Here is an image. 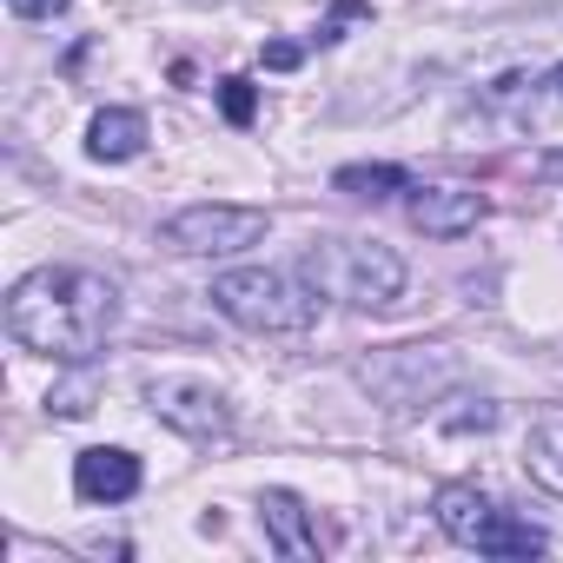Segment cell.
Masks as SVG:
<instances>
[{"label":"cell","instance_id":"4fadbf2b","mask_svg":"<svg viewBox=\"0 0 563 563\" xmlns=\"http://www.w3.org/2000/svg\"><path fill=\"white\" fill-rule=\"evenodd\" d=\"M332 186L339 192H358V199H385V192H411V173L405 166H339Z\"/></svg>","mask_w":563,"mask_h":563},{"label":"cell","instance_id":"52a82bcc","mask_svg":"<svg viewBox=\"0 0 563 563\" xmlns=\"http://www.w3.org/2000/svg\"><path fill=\"white\" fill-rule=\"evenodd\" d=\"M146 405H153L159 424H173L192 444H225L232 438V405L206 378H179V372L173 378H146Z\"/></svg>","mask_w":563,"mask_h":563},{"label":"cell","instance_id":"5bb4252c","mask_svg":"<svg viewBox=\"0 0 563 563\" xmlns=\"http://www.w3.org/2000/svg\"><path fill=\"white\" fill-rule=\"evenodd\" d=\"M47 411H60V418H87V411H93V365H74V378L47 391Z\"/></svg>","mask_w":563,"mask_h":563},{"label":"cell","instance_id":"7c38bea8","mask_svg":"<svg viewBox=\"0 0 563 563\" xmlns=\"http://www.w3.org/2000/svg\"><path fill=\"white\" fill-rule=\"evenodd\" d=\"M523 464H530V477H537L543 490H556V497H563V418H543V424L530 431Z\"/></svg>","mask_w":563,"mask_h":563},{"label":"cell","instance_id":"8992f818","mask_svg":"<svg viewBox=\"0 0 563 563\" xmlns=\"http://www.w3.org/2000/svg\"><path fill=\"white\" fill-rule=\"evenodd\" d=\"M272 232V212L265 206H186L159 225V245L166 252H186V258H232V252H252L258 239Z\"/></svg>","mask_w":563,"mask_h":563},{"label":"cell","instance_id":"6da1fadb","mask_svg":"<svg viewBox=\"0 0 563 563\" xmlns=\"http://www.w3.org/2000/svg\"><path fill=\"white\" fill-rule=\"evenodd\" d=\"M120 325V286L87 265H41L8 292V332L14 345L54 358V365H93V352Z\"/></svg>","mask_w":563,"mask_h":563},{"label":"cell","instance_id":"7a4b0ae2","mask_svg":"<svg viewBox=\"0 0 563 563\" xmlns=\"http://www.w3.org/2000/svg\"><path fill=\"white\" fill-rule=\"evenodd\" d=\"M239 332H265V339H286V332H312L325 292L312 286L306 272H278V265H232L212 272V292H206Z\"/></svg>","mask_w":563,"mask_h":563},{"label":"cell","instance_id":"ba28073f","mask_svg":"<svg viewBox=\"0 0 563 563\" xmlns=\"http://www.w3.org/2000/svg\"><path fill=\"white\" fill-rule=\"evenodd\" d=\"M405 212H411V225H418L424 239H464V232H477V225H484L490 199H484V192H471V186H418V179H411Z\"/></svg>","mask_w":563,"mask_h":563},{"label":"cell","instance_id":"ffe728a7","mask_svg":"<svg viewBox=\"0 0 563 563\" xmlns=\"http://www.w3.org/2000/svg\"><path fill=\"white\" fill-rule=\"evenodd\" d=\"M543 87H550V93L563 100V67H550V80H543Z\"/></svg>","mask_w":563,"mask_h":563},{"label":"cell","instance_id":"277c9868","mask_svg":"<svg viewBox=\"0 0 563 563\" xmlns=\"http://www.w3.org/2000/svg\"><path fill=\"white\" fill-rule=\"evenodd\" d=\"M431 517H438V530H444L451 543H464V550H477V556H543V550H550V537H543L530 517L504 510V504H497L490 490H477V484H438Z\"/></svg>","mask_w":563,"mask_h":563},{"label":"cell","instance_id":"e0dca14e","mask_svg":"<svg viewBox=\"0 0 563 563\" xmlns=\"http://www.w3.org/2000/svg\"><path fill=\"white\" fill-rule=\"evenodd\" d=\"M8 8L21 21H54V14H67V0H8Z\"/></svg>","mask_w":563,"mask_h":563},{"label":"cell","instance_id":"30bf717a","mask_svg":"<svg viewBox=\"0 0 563 563\" xmlns=\"http://www.w3.org/2000/svg\"><path fill=\"white\" fill-rule=\"evenodd\" d=\"M258 523H265V543H272L278 556H292V563L319 556V523H312V510H306L292 490H265V497H258Z\"/></svg>","mask_w":563,"mask_h":563},{"label":"cell","instance_id":"ac0fdd59","mask_svg":"<svg viewBox=\"0 0 563 563\" xmlns=\"http://www.w3.org/2000/svg\"><path fill=\"white\" fill-rule=\"evenodd\" d=\"M265 67H299V47H265Z\"/></svg>","mask_w":563,"mask_h":563},{"label":"cell","instance_id":"3957f363","mask_svg":"<svg viewBox=\"0 0 563 563\" xmlns=\"http://www.w3.org/2000/svg\"><path fill=\"white\" fill-rule=\"evenodd\" d=\"M299 272L312 278L325 299H345V306H358V312H391V306L405 299V278H411L391 245H378V239H345V232L312 239L306 258H299Z\"/></svg>","mask_w":563,"mask_h":563},{"label":"cell","instance_id":"2e32d148","mask_svg":"<svg viewBox=\"0 0 563 563\" xmlns=\"http://www.w3.org/2000/svg\"><path fill=\"white\" fill-rule=\"evenodd\" d=\"M365 14H372L365 0H339V8H332V21H325L312 41H319V47H332V41H345V27H352V21H365Z\"/></svg>","mask_w":563,"mask_h":563},{"label":"cell","instance_id":"5b68a950","mask_svg":"<svg viewBox=\"0 0 563 563\" xmlns=\"http://www.w3.org/2000/svg\"><path fill=\"white\" fill-rule=\"evenodd\" d=\"M457 352L451 345H385L358 365V385L385 405V411H431L451 385H457Z\"/></svg>","mask_w":563,"mask_h":563},{"label":"cell","instance_id":"8fae6325","mask_svg":"<svg viewBox=\"0 0 563 563\" xmlns=\"http://www.w3.org/2000/svg\"><path fill=\"white\" fill-rule=\"evenodd\" d=\"M87 153L107 159V166L140 159V153H146V113H133V107H107V113H93V126H87Z\"/></svg>","mask_w":563,"mask_h":563},{"label":"cell","instance_id":"9a60e30c","mask_svg":"<svg viewBox=\"0 0 563 563\" xmlns=\"http://www.w3.org/2000/svg\"><path fill=\"white\" fill-rule=\"evenodd\" d=\"M219 107H225V120L232 126H252V113H258V93H252V80H219Z\"/></svg>","mask_w":563,"mask_h":563},{"label":"cell","instance_id":"9c48e42d","mask_svg":"<svg viewBox=\"0 0 563 563\" xmlns=\"http://www.w3.org/2000/svg\"><path fill=\"white\" fill-rule=\"evenodd\" d=\"M140 484H146V471H140V457L120 451V444H100V451H80V457H74V490H80L87 504H126Z\"/></svg>","mask_w":563,"mask_h":563},{"label":"cell","instance_id":"d6986e66","mask_svg":"<svg viewBox=\"0 0 563 563\" xmlns=\"http://www.w3.org/2000/svg\"><path fill=\"white\" fill-rule=\"evenodd\" d=\"M537 179H563V153H543L537 159Z\"/></svg>","mask_w":563,"mask_h":563}]
</instances>
